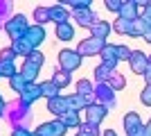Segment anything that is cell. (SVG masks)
<instances>
[{
  "mask_svg": "<svg viewBox=\"0 0 151 136\" xmlns=\"http://www.w3.org/2000/svg\"><path fill=\"white\" fill-rule=\"evenodd\" d=\"M0 77H2V75H0Z\"/></svg>",
  "mask_w": 151,
  "mask_h": 136,
  "instance_id": "7bdbcfd3",
  "label": "cell"
},
{
  "mask_svg": "<svg viewBox=\"0 0 151 136\" xmlns=\"http://www.w3.org/2000/svg\"><path fill=\"white\" fill-rule=\"evenodd\" d=\"M16 66H14V61H0V75L2 77H7V79H12L14 75H16Z\"/></svg>",
  "mask_w": 151,
  "mask_h": 136,
  "instance_id": "83f0119b",
  "label": "cell"
},
{
  "mask_svg": "<svg viewBox=\"0 0 151 136\" xmlns=\"http://www.w3.org/2000/svg\"><path fill=\"white\" fill-rule=\"evenodd\" d=\"M77 136H81V134H77Z\"/></svg>",
  "mask_w": 151,
  "mask_h": 136,
  "instance_id": "b9f144b4",
  "label": "cell"
},
{
  "mask_svg": "<svg viewBox=\"0 0 151 136\" xmlns=\"http://www.w3.org/2000/svg\"><path fill=\"white\" fill-rule=\"evenodd\" d=\"M108 86H111V89H113V91H122V89H124V86H126V79L122 77L120 73H115L113 77L108 79Z\"/></svg>",
  "mask_w": 151,
  "mask_h": 136,
  "instance_id": "4dcf8cb0",
  "label": "cell"
},
{
  "mask_svg": "<svg viewBox=\"0 0 151 136\" xmlns=\"http://www.w3.org/2000/svg\"><path fill=\"white\" fill-rule=\"evenodd\" d=\"M47 111H52L57 118H61L63 113H68L70 111L68 97L65 95H57V97H52V100H47Z\"/></svg>",
  "mask_w": 151,
  "mask_h": 136,
  "instance_id": "9c48e42d",
  "label": "cell"
},
{
  "mask_svg": "<svg viewBox=\"0 0 151 136\" xmlns=\"http://www.w3.org/2000/svg\"><path fill=\"white\" fill-rule=\"evenodd\" d=\"M113 30L120 34H129V36H133V20H124V18H117L113 23Z\"/></svg>",
  "mask_w": 151,
  "mask_h": 136,
  "instance_id": "7402d4cb",
  "label": "cell"
},
{
  "mask_svg": "<svg viewBox=\"0 0 151 136\" xmlns=\"http://www.w3.org/2000/svg\"><path fill=\"white\" fill-rule=\"evenodd\" d=\"M9 86H12V91H16V93H23V91H25V86H27V82H25V77H23V75H20V73H16V75H14L12 79H9Z\"/></svg>",
  "mask_w": 151,
  "mask_h": 136,
  "instance_id": "484cf974",
  "label": "cell"
},
{
  "mask_svg": "<svg viewBox=\"0 0 151 136\" xmlns=\"http://www.w3.org/2000/svg\"><path fill=\"white\" fill-rule=\"evenodd\" d=\"M34 18H36V25H45L50 20V7H36L34 9Z\"/></svg>",
  "mask_w": 151,
  "mask_h": 136,
  "instance_id": "4316f807",
  "label": "cell"
},
{
  "mask_svg": "<svg viewBox=\"0 0 151 136\" xmlns=\"http://www.w3.org/2000/svg\"><path fill=\"white\" fill-rule=\"evenodd\" d=\"M101 136H117V134H115L113 129H108V132H104V134H101Z\"/></svg>",
  "mask_w": 151,
  "mask_h": 136,
  "instance_id": "60d3db41",
  "label": "cell"
},
{
  "mask_svg": "<svg viewBox=\"0 0 151 136\" xmlns=\"http://www.w3.org/2000/svg\"><path fill=\"white\" fill-rule=\"evenodd\" d=\"M12 50L16 52V55H23V57L27 59V57H29V52L34 50V48H32L25 39H18V41H14V43H12Z\"/></svg>",
  "mask_w": 151,
  "mask_h": 136,
  "instance_id": "603a6c76",
  "label": "cell"
},
{
  "mask_svg": "<svg viewBox=\"0 0 151 136\" xmlns=\"http://www.w3.org/2000/svg\"><path fill=\"white\" fill-rule=\"evenodd\" d=\"M140 102L147 104V107H151V84H147V86H145V91L140 93Z\"/></svg>",
  "mask_w": 151,
  "mask_h": 136,
  "instance_id": "d6a6232c",
  "label": "cell"
},
{
  "mask_svg": "<svg viewBox=\"0 0 151 136\" xmlns=\"http://www.w3.org/2000/svg\"><path fill=\"white\" fill-rule=\"evenodd\" d=\"M25 41L36 50L38 45L45 41V27L43 25H29V30L25 32Z\"/></svg>",
  "mask_w": 151,
  "mask_h": 136,
  "instance_id": "ba28073f",
  "label": "cell"
},
{
  "mask_svg": "<svg viewBox=\"0 0 151 136\" xmlns=\"http://www.w3.org/2000/svg\"><path fill=\"white\" fill-rule=\"evenodd\" d=\"M99 57H101V64L111 66V68H115V66L120 64V59H117V45L106 43V45H104V50L99 52Z\"/></svg>",
  "mask_w": 151,
  "mask_h": 136,
  "instance_id": "4fadbf2b",
  "label": "cell"
},
{
  "mask_svg": "<svg viewBox=\"0 0 151 136\" xmlns=\"http://www.w3.org/2000/svg\"><path fill=\"white\" fill-rule=\"evenodd\" d=\"M59 120H61V123L65 125L68 129H70V127H77V129L81 127V118H79V113H75V111H68V113H63Z\"/></svg>",
  "mask_w": 151,
  "mask_h": 136,
  "instance_id": "ffe728a7",
  "label": "cell"
},
{
  "mask_svg": "<svg viewBox=\"0 0 151 136\" xmlns=\"http://www.w3.org/2000/svg\"><path fill=\"white\" fill-rule=\"evenodd\" d=\"M59 86L54 84V82H52V79H47V82H43V84H41V93H43V97H47V100H52V97H57V95H61V93H59Z\"/></svg>",
  "mask_w": 151,
  "mask_h": 136,
  "instance_id": "44dd1931",
  "label": "cell"
},
{
  "mask_svg": "<svg viewBox=\"0 0 151 136\" xmlns=\"http://www.w3.org/2000/svg\"><path fill=\"white\" fill-rule=\"evenodd\" d=\"M106 9H111V12H115V14H120L122 2H120V0H108V2H106Z\"/></svg>",
  "mask_w": 151,
  "mask_h": 136,
  "instance_id": "e575fe53",
  "label": "cell"
},
{
  "mask_svg": "<svg viewBox=\"0 0 151 136\" xmlns=\"http://www.w3.org/2000/svg\"><path fill=\"white\" fill-rule=\"evenodd\" d=\"M52 82H54L59 89H65V86L70 84V73H65V71H61V68H57V71H54V75H52Z\"/></svg>",
  "mask_w": 151,
  "mask_h": 136,
  "instance_id": "cb8c5ba5",
  "label": "cell"
},
{
  "mask_svg": "<svg viewBox=\"0 0 151 136\" xmlns=\"http://www.w3.org/2000/svg\"><path fill=\"white\" fill-rule=\"evenodd\" d=\"M5 30H7V34H9V39L12 41H18V39H25V32L29 30V25H27V20H25V16H14V18H9L5 23Z\"/></svg>",
  "mask_w": 151,
  "mask_h": 136,
  "instance_id": "6da1fadb",
  "label": "cell"
},
{
  "mask_svg": "<svg viewBox=\"0 0 151 136\" xmlns=\"http://www.w3.org/2000/svg\"><path fill=\"white\" fill-rule=\"evenodd\" d=\"M2 113H5V97L0 95V118H2Z\"/></svg>",
  "mask_w": 151,
  "mask_h": 136,
  "instance_id": "ab89813d",
  "label": "cell"
},
{
  "mask_svg": "<svg viewBox=\"0 0 151 136\" xmlns=\"http://www.w3.org/2000/svg\"><path fill=\"white\" fill-rule=\"evenodd\" d=\"M81 136H99V125H90V123H81L79 127Z\"/></svg>",
  "mask_w": 151,
  "mask_h": 136,
  "instance_id": "f1b7e54d",
  "label": "cell"
},
{
  "mask_svg": "<svg viewBox=\"0 0 151 136\" xmlns=\"http://www.w3.org/2000/svg\"><path fill=\"white\" fill-rule=\"evenodd\" d=\"M57 36L61 41H70L75 36V27L70 25V23H63V25H57Z\"/></svg>",
  "mask_w": 151,
  "mask_h": 136,
  "instance_id": "d4e9b609",
  "label": "cell"
},
{
  "mask_svg": "<svg viewBox=\"0 0 151 136\" xmlns=\"http://www.w3.org/2000/svg\"><path fill=\"white\" fill-rule=\"evenodd\" d=\"M145 79H147V84H151V57H149V66H147V73H145Z\"/></svg>",
  "mask_w": 151,
  "mask_h": 136,
  "instance_id": "74e56055",
  "label": "cell"
},
{
  "mask_svg": "<svg viewBox=\"0 0 151 136\" xmlns=\"http://www.w3.org/2000/svg\"><path fill=\"white\" fill-rule=\"evenodd\" d=\"M115 68H111V66H106V64H101V66H97L95 68V79H97V84H108V79L115 75Z\"/></svg>",
  "mask_w": 151,
  "mask_h": 136,
  "instance_id": "ac0fdd59",
  "label": "cell"
},
{
  "mask_svg": "<svg viewBox=\"0 0 151 136\" xmlns=\"http://www.w3.org/2000/svg\"><path fill=\"white\" fill-rule=\"evenodd\" d=\"M142 132H145V136H151V120L147 123V127H142Z\"/></svg>",
  "mask_w": 151,
  "mask_h": 136,
  "instance_id": "f35d334b",
  "label": "cell"
},
{
  "mask_svg": "<svg viewBox=\"0 0 151 136\" xmlns=\"http://www.w3.org/2000/svg\"><path fill=\"white\" fill-rule=\"evenodd\" d=\"M129 64H131L133 73H138V75H145V73H147V66H149V57H147L145 52H140V50H133L131 59H129Z\"/></svg>",
  "mask_w": 151,
  "mask_h": 136,
  "instance_id": "30bf717a",
  "label": "cell"
},
{
  "mask_svg": "<svg viewBox=\"0 0 151 136\" xmlns=\"http://www.w3.org/2000/svg\"><path fill=\"white\" fill-rule=\"evenodd\" d=\"M111 30H113V25L99 18L93 27H90V36H95V39H104V41H106V36L111 34Z\"/></svg>",
  "mask_w": 151,
  "mask_h": 136,
  "instance_id": "9a60e30c",
  "label": "cell"
},
{
  "mask_svg": "<svg viewBox=\"0 0 151 136\" xmlns=\"http://www.w3.org/2000/svg\"><path fill=\"white\" fill-rule=\"evenodd\" d=\"M12 136H34V134H32V132L27 129V127H16Z\"/></svg>",
  "mask_w": 151,
  "mask_h": 136,
  "instance_id": "d590c367",
  "label": "cell"
},
{
  "mask_svg": "<svg viewBox=\"0 0 151 136\" xmlns=\"http://www.w3.org/2000/svg\"><path fill=\"white\" fill-rule=\"evenodd\" d=\"M25 61H29V64H34V66H38V68H41V66L45 64V55H43L41 50H32L29 57H27Z\"/></svg>",
  "mask_w": 151,
  "mask_h": 136,
  "instance_id": "f546056e",
  "label": "cell"
},
{
  "mask_svg": "<svg viewBox=\"0 0 151 136\" xmlns=\"http://www.w3.org/2000/svg\"><path fill=\"white\" fill-rule=\"evenodd\" d=\"M124 129L129 136H135L142 132V120H140V116L135 113V111H129L124 116Z\"/></svg>",
  "mask_w": 151,
  "mask_h": 136,
  "instance_id": "8fae6325",
  "label": "cell"
},
{
  "mask_svg": "<svg viewBox=\"0 0 151 136\" xmlns=\"http://www.w3.org/2000/svg\"><path fill=\"white\" fill-rule=\"evenodd\" d=\"M149 25H147V32H145V41L147 43H151V20H147Z\"/></svg>",
  "mask_w": 151,
  "mask_h": 136,
  "instance_id": "8d00e7d4",
  "label": "cell"
},
{
  "mask_svg": "<svg viewBox=\"0 0 151 136\" xmlns=\"http://www.w3.org/2000/svg\"><path fill=\"white\" fill-rule=\"evenodd\" d=\"M77 93L83 95V97H88L90 102H97V100H95V89H93V84H90L88 79H79V82H77Z\"/></svg>",
  "mask_w": 151,
  "mask_h": 136,
  "instance_id": "d6986e66",
  "label": "cell"
},
{
  "mask_svg": "<svg viewBox=\"0 0 151 136\" xmlns=\"http://www.w3.org/2000/svg\"><path fill=\"white\" fill-rule=\"evenodd\" d=\"M104 45H106L104 39L90 36V39H83L81 43L77 45V52H79V57H93V55H99V52L104 50Z\"/></svg>",
  "mask_w": 151,
  "mask_h": 136,
  "instance_id": "3957f363",
  "label": "cell"
},
{
  "mask_svg": "<svg viewBox=\"0 0 151 136\" xmlns=\"http://www.w3.org/2000/svg\"><path fill=\"white\" fill-rule=\"evenodd\" d=\"M81 66V57L77 50H61L59 52V68L65 73H72Z\"/></svg>",
  "mask_w": 151,
  "mask_h": 136,
  "instance_id": "7a4b0ae2",
  "label": "cell"
},
{
  "mask_svg": "<svg viewBox=\"0 0 151 136\" xmlns=\"http://www.w3.org/2000/svg\"><path fill=\"white\" fill-rule=\"evenodd\" d=\"M72 18L77 20V25H79V27H88V30L97 23V20H99V18H97V14H95L90 7H88V9H77Z\"/></svg>",
  "mask_w": 151,
  "mask_h": 136,
  "instance_id": "52a82bcc",
  "label": "cell"
},
{
  "mask_svg": "<svg viewBox=\"0 0 151 136\" xmlns=\"http://www.w3.org/2000/svg\"><path fill=\"white\" fill-rule=\"evenodd\" d=\"M34 136H36V134H34Z\"/></svg>",
  "mask_w": 151,
  "mask_h": 136,
  "instance_id": "ee69618b",
  "label": "cell"
},
{
  "mask_svg": "<svg viewBox=\"0 0 151 136\" xmlns=\"http://www.w3.org/2000/svg\"><path fill=\"white\" fill-rule=\"evenodd\" d=\"M38 66H34V64H29V61H23V66H20V75L25 77V82L27 84H36V77H38Z\"/></svg>",
  "mask_w": 151,
  "mask_h": 136,
  "instance_id": "e0dca14e",
  "label": "cell"
},
{
  "mask_svg": "<svg viewBox=\"0 0 151 136\" xmlns=\"http://www.w3.org/2000/svg\"><path fill=\"white\" fill-rule=\"evenodd\" d=\"M131 55H133V50L129 45H117V59H120V61H129Z\"/></svg>",
  "mask_w": 151,
  "mask_h": 136,
  "instance_id": "1f68e13d",
  "label": "cell"
},
{
  "mask_svg": "<svg viewBox=\"0 0 151 136\" xmlns=\"http://www.w3.org/2000/svg\"><path fill=\"white\" fill-rule=\"evenodd\" d=\"M106 113H108V109L104 107V104L93 102L90 107H86V123H90V125H99L101 120L106 118Z\"/></svg>",
  "mask_w": 151,
  "mask_h": 136,
  "instance_id": "8992f818",
  "label": "cell"
},
{
  "mask_svg": "<svg viewBox=\"0 0 151 136\" xmlns=\"http://www.w3.org/2000/svg\"><path fill=\"white\" fill-rule=\"evenodd\" d=\"M16 59V52L12 48H5V50H0V61H14Z\"/></svg>",
  "mask_w": 151,
  "mask_h": 136,
  "instance_id": "836d02e7",
  "label": "cell"
},
{
  "mask_svg": "<svg viewBox=\"0 0 151 136\" xmlns=\"http://www.w3.org/2000/svg\"><path fill=\"white\" fill-rule=\"evenodd\" d=\"M95 100L99 104H104L106 109H111V107H115L117 104V97H115L113 89L108 84H97V89H95Z\"/></svg>",
  "mask_w": 151,
  "mask_h": 136,
  "instance_id": "5b68a950",
  "label": "cell"
},
{
  "mask_svg": "<svg viewBox=\"0 0 151 136\" xmlns=\"http://www.w3.org/2000/svg\"><path fill=\"white\" fill-rule=\"evenodd\" d=\"M65 132H68V127L57 118V120H52V123L38 125L34 134H36V136H65Z\"/></svg>",
  "mask_w": 151,
  "mask_h": 136,
  "instance_id": "277c9868",
  "label": "cell"
},
{
  "mask_svg": "<svg viewBox=\"0 0 151 136\" xmlns=\"http://www.w3.org/2000/svg\"><path fill=\"white\" fill-rule=\"evenodd\" d=\"M68 18H72L68 14V9L63 5H52L50 7V20H54L57 25H63V23H68Z\"/></svg>",
  "mask_w": 151,
  "mask_h": 136,
  "instance_id": "5bb4252c",
  "label": "cell"
},
{
  "mask_svg": "<svg viewBox=\"0 0 151 136\" xmlns=\"http://www.w3.org/2000/svg\"><path fill=\"white\" fill-rule=\"evenodd\" d=\"M117 18H124V20H135V18H140V16H138V2H133V0L122 2V9H120V14H117Z\"/></svg>",
  "mask_w": 151,
  "mask_h": 136,
  "instance_id": "2e32d148",
  "label": "cell"
},
{
  "mask_svg": "<svg viewBox=\"0 0 151 136\" xmlns=\"http://www.w3.org/2000/svg\"><path fill=\"white\" fill-rule=\"evenodd\" d=\"M38 97H43V93H41V84H27L25 91L20 93V102L29 107V104L36 102Z\"/></svg>",
  "mask_w": 151,
  "mask_h": 136,
  "instance_id": "7c38bea8",
  "label": "cell"
}]
</instances>
